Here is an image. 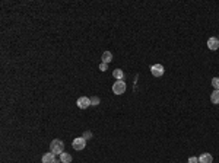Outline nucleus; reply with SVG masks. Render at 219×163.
<instances>
[{"label":"nucleus","instance_id":"f257e3e1","mask_svg":"<svg viewBox=\"0 0 219 163\" xmlns=\"http://www.w3.org/2000/svg\"><path fill=\"white\" fill-rule=\"evenodd\" d=\"M50 151H53L54 154H61L64 153V143L61 140H53L51 144H50Z\"/></svg>","mask_w":219,"mask_h":163},{"label":"nucleus","instance_id":"f03ea898","mask_svg":"<svg viewBox=\"0 0 219 163\" xmlns=\"http://www.w3.org/2000/svg\"><path fill=\"white\" fill-rule=\"evenodd\" d=\"M126 82L123 80H117L114 82V84H112V92H114V95H123L124 92H126Z\"/></svg>","mask_w":219,"mask_h":163},{"label":"nucleus","instance_id":"7ed1b4c3","mask_svg":"<svg viewBox=\"0 0 219 163\" xmlns=\"http://www.w3.org/2000/svg\"><path fill=\"white\" fill-rule=\"evenodd\" d=\"M72 146H73V149L78 150V151H79V150H83L85 149V146H86V140H85L83 137H78V138L73 140Z\"/></svg>","mask_w":219,"mask_h":163},{"label":"nucleus","instance_id":"20e7f679","mask_svg":"<svg viewBox=\"0 0 219 163\" xmlns=\"http://www.w3.org/2000/svg\"><path fill=\"white\" fill-rule=\"evenodd\" d=\"M151 73H152V76H155V77H161L165 73V68L162 64H153L151 67Z\"/></svg>","mask_w":219,"mask_h":163},{"label":"nucleus","instance_id":"39448f33","mask_svg":"<svg viewBox=\"0 0 219 163\" xmlns=\"http://www.w3.org/2000/svg\"><path fill=\"white\" fill-rule=\"evenodd\" d=\"M42 163H60L61 160H58V159H55V154L53 151H48V153H45L44 156H42Z\"/></svg>","mask_w":219,"mask_h":163},{"label":"nucleus","instance_id":"423d86ee","mask_svg":"<svg viewBox=\"0 0 219 163\" xmlns=\"http://www.w3.org/2000/svg\"><path fill=\"white\" fill-rule=\"evenodd\" d=\"M76 105H78L81 109H86L89 105H91V99L86 98V96H81V98L76 101Z\"/></svg>","mask_w":219,"mask_h":163},{"label":"nucleus","instance_id":"0eeeda50","mask_svg":"<svg viewBox=\"0 0 219 163\" xmlns=\"http://www.w3.org/2000/svg\"><path fill=\"white\" fill-rule=\"evenodd\" d=\"M207 47H209V50H212V51L218 50L219 48V40L218 38H215V37H210V38L207 40Z\"/></svg>","mask_w":219,"mask_h":163},{"label":"nucleus","instance_id":"6e6552de","mask_svg":"<svg viewBox=\"0 0 219 163\" xmlns=\"http://www.w3.org/2000/svg\"><path fill=\"white\" fill-rule=\"evenodd\" d=\"M212 160H213V157L209 153H202L199 156V163H212Z\"/></svg>","mask_w":219,"mask_h":163},{"label":"nucleus","instance_id":"1a4fd4ad","mask_svg":"<svg viewBox=\"0 0 219 163\" xmlns=\"http://www.w3.org/2000/svg\"><path fill=\"white\" fill-rule=\"evenodd\" d=\"M111 60H112V54H111L110 51H105V53H102V63L108 64Z\"/></svg>","mask_w":219,"mask_h":163},{"label":"nucleus","instance_id":"9d476101","mask_svg":"<svg viewBox=\"0 0 219 163\" xmlns=\"http://www.w3.org/2000/svg\"><path fill=\"white\" fill-rule=\"evenodd\" d=\"M60 160H61V163H70L72 162V156L69 153H61L60 154Z\"/></svg>","mask_w":219,"mask_h":163},{"label":"nucleus","instance_id":"9b49d317","mask_svg":"<svg viewBox=\"0 0 219 163\" xmlns=\"http://www.w3.org/2000/svg\"><path fill=\"white\" fill-rule=\"evenodd\" d=\"M112 74H114V77H115L117 80H123V76H124L123 70H120V68H115V70L112 71Z\"/></svg>","mask_w":219,"mask_h":163},{"label":"nucleus","instance_id":"f8f14e48","mask_svg":"<svg viewBox=\"0 0 219 163\" xmlns=\"http://www.w3.org/2000/svg\"><path fill=\"white\" fill-rule=\"evenodd\" d=\"M210 101H212V104L218 105L219 104V90H215V92L210 95Z\"/></svg>","mask_w":219,"mask_h":163},{"label":"nucleus","instance_id":"ddd939ff","mask_svg":"<svg viewBox=\"0 0 219 163\" xmlns=\"http://www.w3.org/2000/svg\"><path fill=\"white\" fill-rule=\"evenodd\" d=\"M212 86L215 87V90H219V77H213L212 79Z\"/></svg>","mask_w":219,"mask_h":163},{"label":"nucleus","instance_id":"4468645a","mask_svg":"<svg viewBox=\"0 0 219 163\" xmlns=\"http://www.w3.org/2000/svg\"><path fill=\"white\" fill-rule=\"evenodd\" d=\"M98 104H99V99L98 98H91V105L92 106H96Z\"/></svg>","mask_w":219,"mask_h":163},{"label":"nucleus","instance_id":"2eb2a0df","mask_svg":"<svg viewBox=\"0 0 219 163\" xmlns=\"http://www.w3.org/2000/svg\"><path fill=\"white\" fill-rule=\"evenodd\" d=\"M187 163H199V157H196V156H192L190 159H189V162Z\"/></svg>","mask_w":219,"mask_h":163},{"label":"nucleus","instance_id":"dca6fc26","mask_svg":"<svg viewBox=\"0 0 219 163\" xmlns=\"http://www.w3.org/2000/svg\"><path fill=\"white\" fill-rule=\"evenodd\" d=\"M107 68H108V66H107L105 63H101V64H99V70H101V71H105Z\"/></svg>","mask_w":219,"mask_h":163}]
</instances>
